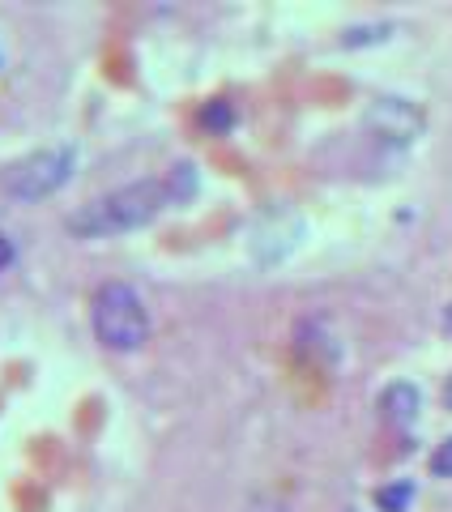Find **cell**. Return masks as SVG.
I'll list each match as a JSON object with an SVG mask.
<instances>
[{
    "mask_svg": "<svg viewBox=\"0 0 452 512\" xmlns=\"http://www.w3.org/2000/svg\"><path fill=\"white\" fill-rule=\"evenodd\" d=\"M73 171V150H39L22 158V163H13L5 175H0V184H5L9 197H47V192H56L64 180H69Z\"/></svg>",
    "mask_w": 452,
    "mask_h": 512,
    "instance_id": "3957f363",
    "label": "cell"
},
{
    "mask_svg": "<svg viewBox=\"0 0 452 512\" xmlns=\"http://www.w3.org/2000/svg\"><path fill=\"white\" fill-rule=\"evenodd\" d=\"M13 261V244H9V239L5 235H0V269H5Z\"/></svg>",
    "mask_w": 452,
    "mask_h": 512,
    "instance_id": "ba28073f",
    "label": "cell"
},
{
    "mask_svg": "<svg viewBox=\"0 0 452 512\" xmlns=\"http://www.w3.org/2000/svg\"><path fill=\"white\" fill-rule=\"evenodd\" d=\"M380 410H384V419L397 423V427L414 423V414H418V389H414V384H393V389H384Z\"/></svg>",
    "mask_w": 452,
    "mask_h": 512,
    "instance_id": "277c9868",
    "label": "cell"
},
{
    "mask_svg": "<svg viewBox=\"0 0 452 512\" xmlns=\"http://www.w3.org/2000/svg\"><path fill=\"white\" fill-rule=\"evenodd\" d=\"M431 470H435V474H444V478H452V440H444L440 448H435Z\"/></svg>",
    "mask_w": 452,
    "mask_h": 512,
    "instance_id": "52a82bcc",
    "label": "cell"
},
{
    "mask_svg": "<svg viewBox=\"0 0 452 512\" xmlns=\"http://www.w3.org/2000/svg\"><path fill=\"white\" fill-rule=\"evenodd\" d=\"M201 120H205L209 128H231V107H226V103H209V107L201 111Z\"/></svg>",
    "mask_w": 452,
    "mask_h": 512,
    "instance_id": "8992f818",
    "label": "cell"
},
{
    "mask_svg": "<svg viewBox=\"0 0 452 512\" xmlns=\"http://www.w3.org/2000/svg\"><path fill=\"white\" fill-rule=\"evenodd\" d=\"M197 188V175L192 167H175L167 180H141V184H128L120 192H107L86 210H77L69 218V227L77 235H120V231H133L145 227L150 218H158L171 201H184L188 192Z\"/></svg>",
    "mask_w": 452,
    "mask_h": 512,
    "instance_id": "6da1fadb",
    "label": "cell"
},
{
    "mask_svg": "<svg viewBox=\"0 0 452 512\" xmlns=\"http://www.w3.org/2000/svg\"><path fill=\"white\" fill-rule=\"evenodd\" d=\"M410 500H414V487H410V483H393V487H380V491H376V504H380L384 512H406Z\"/></svg>",
    "mask_w": 452,
    "mask_h": 512,
    "instance_id": "5b68a950",
    "label": "cell"
},
{
    "mask_svg": "<svg viewBox=\"0 0 452 512\" xmlns=\"http://www.w3.org/2000/svg\"><path fill=\"white\" fill-rule=\"evenodd\" d=\"M90 316H94V333H99V342L107 350H137L145 342V333H150V316H145L137 291L124 282L99 286Z\"/></svg>",
    "mask_w": 452,
    "mask_h": 512,
    "instance_id": "7a4b0ae2",
    "label": "cell"
}]
</instances>
